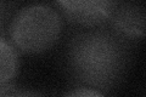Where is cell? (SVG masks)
<instances>
[{"label":"cell","mask_w":146,"mask_h":97,"mask_svg":"<svg viewBox=\"0 0 146 97\" xmlns=\"http://www.w3.org/2000/svg\"><path fill=\"white\" fill-rule=\"evenodd\" d=\"M18 69V56L12 44L0 36V86L13 79Z\"/></svg>","instance_id":"5b68a950"},{"label":"cell","mask_w":146,"mask_h":97,"mask_svg":"<svg viewBox=\"0 0 146 97\" xmlns=\"http://www.w3.org/2000/svg\"><path fill=\"white\" fill-rule=\"evenodd\" d=\"M3 97H44V96L33 90H18V91L9 92V94L4 95Z\"/></svg>","instance_id":"52a82bcc"},{"label":"cell","mask_w":146,"mask_h":97,"mask_svg":"<svg viewBox=\"0 0 146 97\" xmlns=\"http://www.w3.org/2000/svg\"><path fill=\"white\" fill-rule=\"evenodd\" d=\"M62 32L61 16L46 4L23 6L12 18L10 38L25 53H40L56 44Z\"/></svg>","instance_id":"7a4b0ae2"},{"label":"cell","mask_w":146,"mask_h":97,"mask_svg":"<svg viewBox=\"0 0 146 97\" xmlns=\"http://www.w3.org/2000/svg\"><path fill=\"white\" fill-rule=\"evenodd\" d=\"M65 15L72 22L83 26H96L112 16L116 4L106 0H78L58 1Z\"/></svg>","instance_id":"3957f363"},{"label":"cell","mask_w":146,"mask_h":97,"mask_svg":"<svg viewBox=\"0 0 146 97\" xmlns=\"http://www.w3.org/2000/svg\"><path fill=\"white\" fill-rule=\"evenodd\" d=\"M113 23L118 30L130 36H143L145 32V12L136 4H124L115 9L112 16Z\"/></svg>","instance_id":"277c9868"},{"label":"cell","mask_w":146,"mask_h":97,"mask_svg":"<svg viewBox=\"0 0 146 97\" xmlns=\"http://www.w3.org/2000/svg\"><path fill=\"white\" fill-rule=\"evenodd\" d=\"M65 97H105L99 90L91 89V87H79V89L72 90Z\"/></svg>","instance_id":"8992f818"},{"label":"cell","mask_w":146,"mask_h":97,"mask_svg":"<svg viewBox=\"0 0 146 97\" xmlns=\"http://www.w3.org/2000/svg\"><path fill=\"white\" fill-rule=\"evenodd\" d=\"M71 62L78 77L95 86H107L118 78L122 53L115 38L101 33L77 36L71 48Z\"/></svg>","instance_id":"6da1fadb"}]
</instances>
